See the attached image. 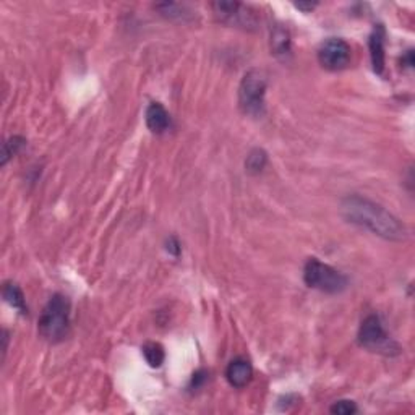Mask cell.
Wrapping results in <instances>:
<instances>
[{
	"label": "cell",
	"mask_w": 415,
	"mask_h": 415,
	"mask_svg": "<svg viewBox=\"0 0 415 415\" xmlns=\"http://www.w3.org/2000/svg\"><path fill=\"white\" fill-rule=\"evenodd\" d=\"M357 410H359V407H357L354 401H347V399L336 401V403L329 407V412L336 415H352L355 414Z\"/></svg>",
	"instance_id": "e0dca14e"
},
{
	"label": "cell",
	"mask_w": 415,
	"mask_h": 415,
	"mask_svg": "<svg viewBox=\"0 0 415 415\" xmlns=\"http://www.w3.org/2000/svg\"><path fill=\"white\" fill-rule=\"evenodd\" d=\"M316 5H318V3H303V2L296 3V7L298 8V10H303V12H311Z\"/></svg>",
	"instance_id": "44dd1931"
},
{
	"label": "cell",
	"mask_w": 415,
	"mask_h": 415,
	"mask_svg": "<svg viewBox=\"0 0 415 415\" xmlns=\"http://www.w3.org/2000/svg\"><path fill=\"white\" fill-rule=\"evenodd\" d=\"M368 47L375 73L383 75L385 73V29L383 26H378L370 36Z\"/></svg>",
	"instance_id": "9c48e42d"
},
{
	"label": "cell",
	"mask_w": 415,
	"mask_h": 415,
	"mask_svg": "<svg viewBox=\"0 0 415 415\" xmlns=\"http://www.w3.org/2000/svg\"><path fill=\"white\" fill-rule=\"evenodd\" d=\"M268 78L263 70H250L239 86V106L245 115L260 117L265 114V95Z\"/></svg>",
	"instance_id": "3957f363"
},
{
	"label": "cell",
	"mask_w": 415,
	"mask_h": 415,
	"mask_svg": "<svg viewBox=\"0 0 415 415\" xmlns=\"http://www.w3.org/2000/svg\"><path fill=\"white\" fill-rule=\"evenodd\" d=\"M403 65H405V67H414V54H412V51H407L405 52V56L403 57Z\"/></svg>",
	"instance_id": "ffe728a7"
},
{
	"label": "cell",
	"mask_w": 415,
	"mask_h": 415,
	"mask_svg": "<svg viewBox=\"0 0 415 415\" xmlns=\"http://www.w3.org/2000/svg\"><path fill=\"white\" fill-rule=\"evenodd\" d=\"M3 298H5L8 305H12L20 315H28V307H26V300L21 289L13 283L3 284Z\"/></svg>",
	"instance_id": "7c38bea8"
},
{
	"label": "cell",
	"mask_w": 415,
	"mask_h": 415,
	"mask_svg": "<svg viewBox=\"0 0 415 415\" xmlns=\"http://www.w3.org/2000/svg\"><path fill=\"white\" fill-rule=\"evenodd\" d=\"M167 250L171 253H174V255H178V253H180V245H178V242H177V239H169V242H167Z\"/></svg>",
	"instance_id": "d6986e66"
},
{
	"label": "cell",
	"mask_w": 415,
	"mask_h": 415,
	"mask_svg": "<svg viewBox=\"0 0 415 415\" xmlns=\"http://www.w3.org/2000/svg\"><path fill=\"white\" fill-rule=\"evenodd\" d=\"M156 8L161 12V15L167 18H178V20H184V18L189 15V13H185V7L178 5V3H159V5H156Z\"/></svg>",
	"instance_id": "2e32d148"
},
{
	"label": "cell",
	"mask_w": 415,
	"mask_h": 415,
	"mask_svg": "<svg viewBox=\"0 0 415 415\" xmlns=\"http://www.w3.org/2000/svg\"><path fill=\"white\" fill-rule=\"evenodd\" d=\"M143 355H145L146 362L150 364V367L153 368L161 367L164 362V359H166L163 346L158 344V342H146V344L143 346Z\"/></svg>",
	"instance_id": "5bb4252c"
},
{
	"label": "cell",
	"mask_w": 415,
	"mask_h": 415,
	"mask_svg": "<svg viewBox=\"0 0 415 415\" xmlns=\"http://www.w3.org/2000/svg\"><path fill=\"white\" fill-rule=\"evenodd\" d=\"M146 125L153 133H164L171 127V117L161 102H151L146 109Z\"/></svg>",
	"instance_id": "30bf717a"
},
{
	"label": "cell",
	"mask_w": 415,
	"mask_h": 415,
	"mask_svg": "<svg viewBox=\"0 0 415 415\" xmlns=\"http://www.w3.org/2000/svg\"><path fill=\"white\" fill-rule=\"evenodd\" d=\"M206 372L204 370H200V372H196L193 375V378H191V388H200L203 385L204 381H206Z\"/></svg>",
	"instance_id": "ac0fdd59"
},
{
	"label": "cell",
	"mask_w": 415,
	"mask_h": 415,
	"mask_svg": "<svg viewBox=\"0 0 415 415\" xmlns=\"http://www.w3.org/2000/svg\"><path fill=\"white\" fill-rule=\"evenodd\" d=\"M318 60L327 70L337 71L346 69L351 62V46L341 38H329L321 44Z\"/></svg>",
	"instance_id": "52a82bcc"
},
{
	"label": "cell",
	"mask_w": 415,
	"mask_h": 415,
	"mask_svg": "<svg viewBox=\"0 0 415 415\" xmlns=\"http://www.w3.org/2000/svg\"><path fill=\"white\" fill-rule=\"evenodd\" d=\"M341 213L347 222L364 227L378 235V237L391 240V242H401L407 235L405 226L394 214L383 208L381 204L372 202L360 195H349L342 200Z\"/></svg>",
	"instance_id": "6da1fadb"
},
{
	"label": "cell",
	"mask_w": 415,
	"mask_h": 415,
	"mask_svg": "<svg viewBox=\"0 0 415 415\" xmlns=\"http://www.w3.org/2000/svg\"><path fill=\"white\" fill-rule=\"evenodd\" d=\"M25 138L21 137H12L10 140H7L3 143V150H2V166H5L8 163V159L12 158V156H15L18 151L25 146Z\"/></svg>",
	"instance_id": "9a60e30c"
},
{
	"label": "cell",
	"mask_w": 415,
	"mask_h": 415,
	"mask_svg": "<svg viewBox=\"0 0 415 415\" xmlns=\"http://www.w3.org/2000/svg\"><path fill=\"white\" fill-rule=\"evenodd\" d=\"M71 303L62 294L49 298L43 313L39 316L38 331L49 342H60L69 336L70 331Z\"/></svg>",
	"instance_id": "7a4b0ae2"
},
{
	"label": "cell",
	"mask_w": 415,
	"mask_h": 415,
	"mask_svg": "<svg viewBox=\"0 0 415 415\" xmlns=\"http://www.w3.org/2000/svg\"><path fill=\"white\" fill-rule=\"evenodd\" d=\"M303 281L311 289L324 294H341L347 289L349 281L341 271L334 270L333 266L321 263L316 258H310L303 268Z\"/></svg>",
	"instance_id": "277c9868"
},
{
	"label": "cell",
	"mask_w": 415,
	"mask_h": 415,
	"mask_svg": "<svg viewBox=\"0 0 415 415\" xmlns=\"http://www.w3.org/2000/svg\"><path fill=\"white\" fill-rule=\"evenodd\" d=\"M271 52L281 60H285L291 57L292 54V43L291 34L284 26L276 25L274 29L271 31Z\"/></svg>",
	"instance_id": "8fae6325"
},
{
	"label": "cell",
	"mask_w": 415,
	"mask_h": 415,
	"mask_svg": "<svg viewBox=\"0 0 415 415\" xmlns=\"http://www.w3.org/2000/svg\"><path fill=\"white\" fill-rule=\"evenodd\" d=\"M226 378L230 386L237 388V390L245 388L253 378L252 364H250L247 359H244V357H237V359H234L227 365Z\"/></svg>",
	"instance_id": "ba28073f"
},
{
	"label": "cell",
	"mask_w": 415,
	"mask_h": 415,
	"mask_svg": "<svg viewBox=\"0 0 415 415\" xmlns=\"http://www.w3.org/2000/svg\"><path fill=\"white\" fill-rule=\"evenodd\" d=\"M214 15L220 21L230 26L250 29L257 25L255 12L240 2H214L211 3Z\"/></svg>",
	"instance_id": "8992f818"
},
{
	"label": "cell",
	"mask_w": 415,
	"mask_h": 415,
	"mask_svg": "<svg viewBox=\"0 0 415 415\" xmlns=\"http://www.w3.org/2000/svg\"><path fill=\"white\" fill-rule=\"evenodd\" d=\"M268 164V154L265 151L257 148L253 151H250V154L247 156V161H245V171L252 176H257V174L263 172V169L266 167Z\"/></svg>",
	"instance_id": "4fadbf2b"
},
{
	"label": "cell",
	"mask_w": 415,
	"mask_h": 415,
	"mask_svg": "<svg viewBox=\"0 0 415 415\" xmlns=\"http://www.w3.org/2000/svg\"><path fill=\"white\" fill-rule=\"evenodd\" d=\"M359 344L370 352L392 355L398 354L399 347L386 333L383 321L378 315H368L359 329Z\"/></svg>",
	"instance_id": "5b68a950"
}]
</instances>
